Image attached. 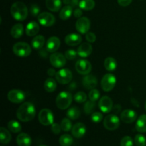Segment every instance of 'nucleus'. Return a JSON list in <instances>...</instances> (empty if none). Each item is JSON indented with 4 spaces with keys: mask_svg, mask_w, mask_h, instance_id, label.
<instances>
[{
    "mask_svg": "<svg viewBox=\"0 0 146 146\" xmlns=\"http://www.w3.org/2000/svg\"><path fill=\"white\" fill-rule=\"evenodd\" d=\"M36 115V108L34 104L24 102L19 107L17 111V117L21 122H29Z\"/></svg>",
    "mask_w": 146,
    "mask_h": 146,
    "instance_id": "1",
    "label": "nucleus"
},
{
    "mask_svg": "<svg viewBox=\"0 0 146 146\" xmlns=\"http://www.w3.org/2000/svg\"><path fill=\"white\" fill-rule=\"evenodd\" d=\"M11 16L17 21H24L28 16V9L25 4L21 1H16L10 9Z\"/></svg>",
    "mask_w": 146,
    "mask_h": 146,
    "instance_id": "2",
    "label": "nucleus"
},
{
    "mask_svg": "<svg viewBox=\"0 0 146 146\" xmlns=\"http://www.w3.org/2000/svg\"><path fill=\"white\" fill-rule=\"evenodd\" d=\"M73 101V96L68 91H62L59 93L56 98V106L61 110H66L71 106Z\"/></svg>",
    "mask_w": 146,
    "mask_h": 146,
    "instance_id": "3",
    "label": "nucleus"
},
{
    "mask_svg": "<svg viewBox=\"0 0 146 146\" xmlns=\"http://www.w3.org/2000/svg\"><path fill=\"white\" fill-rule=\"evenodd\" d=\"M13 52L19 57H27L31 54V48L26 42H17L13 46Z\"/></svg>",
    "mask_w": 146,
    "mask_h": 146,
    "instance_id": "4",
    "label": "nucleus"
},
{
    "mask_svg": "<svg viewBox=\"0 0 146 146\" xmlns=\"http://www.w3.org/2000/svg\"><path fill=\"white\" fill-rule=\"evenodd\" d=\"M116 84V77L112 74H106L103 76L101 81L102 89L106 92L112 91Z\"/></svg>",
    "mask_w": 146,
    "mask_h": 146,
    "instance_id": "5",
    "label": "nucleus"
},
{
    "mask_svg": "<svg viewBox=\"0 0 146 146\" xmlns=\"http://www.w3.org/2000/svg\"><path fill=\"white\" fill-rule=\"evenodd\" d=\"M54 113L51 110L48 108H44L38 113V121L43 125L48 126L52 125L54 123Z\"/></svg>",
    "mask_w": 146,
    "mask_h": 146,
    "instance_id": "6",
    "label": "nucleus"
},
{
    "mask_svg": "<svg viewBox=\"0 0 146 146\" xmlns=\"http://www.w3.org/2000/svg\"><path fill=\"white\" fill-rule=\"evenodd\" d=\"M104 125L108 131H115L120 126V119L115 114H109L104 120Z\"/></svg>",
    "mask_w": 146,
    "mask_h": 146,
    "instance_id": "7",
    "label": "nucleus"
},
{
    "mask_svg": "<svg viewBox=\"0 0 146 146\" xmlns=\"http://www.w3.org/2000/svg\"><path fill=\"white\" fill-rule=\"evenodd\" d=\"M56 80L61 84H67L71 81L73 78V74L71 70L68 68H62L57 71L55 76Z\"/></svg>",
    "mask_w": 146,
    "mask_h": 146,
    "instance_id": "8",
    "label": "nucleus"
},
{
    "mask_svg": "<svg viewBox=\"0 0 146 146\" xmlns=\"http://www.w3.org/2000/svg\"><path fill=\"white\" fill-rule=\"evenodd\" d=\"M75 68L77 72L81 75H88L92 69V65L86 59H80L76 61Z\"/></svg>",
    "mask_w": 146,
    "mask_h": 146,
    "instance_id": "9",
    "label": "nucleus"
},
{
    "mask_svg": "<svg viewBox=\"0 0 146 146\" xmlns=\"http://www.w3.org/2000/svg\"><path fill=\"white\" fill-rule=\"evenodd\" d=\"M49 61L51 65L55 68H61L66 64V58L65 55L58 52L52 53L49 57Z\"/></svg>",
    "mask_w": 146,
    "mask_h": 146,
    "instance_id": "10",
    "label": "nucleus"
},
{
    "mask_svg": "<svg viewBox=\"0 0 146 146\" xmlns=\"http://www.w3.org/2000/svg\"><path fill=\"white\" fill-rule=\"evenodd\" d=\"M38 21L41 25L48 27L54 25L56 21V18L51 13L44 11L40 13L39 15L38 16Z\"/></svg>",
    "mask_w": 146,
    "mask_h": 146,
    "instance_id": "11",
    "label": "nucleus"
},
{
    "mask_svg": "<svg viewBox=\"0 0 146 146\" xmlns=\"http://www.w3.org/2000/svg\"><path fill=\"white\" fill-rule=\"evenodd\" d=\"M91 27V21L89 19L86 17H81L78 19L76 22V29L77 31L82 34H85L88 32Z\"/></svg>",
    "mask_w": 146,
    "mask_h": 146,
    "instance_id": "12",
    "label": "nucleus"
},
{
    "mask_svg": "<svg viewBox=\"0 0 146 146\" xmlns=\"http://www.w3.org/2000/svg\"><path fill=\"white\" fill-rule=\"evenodd\" d=\"M9 101L14 104H21L25 99V94L20 89H12L7 94Z\"/></svg>",
    "mask_w": 146,
    "mask_h": 146,
    "instance_id": "13",
    "label": "nucleus"
},
{
    "mask_svg": "<svg viewBox=\"0 0 146 146\" xmlns=\"http://www.w3.org/2000/svg\"><path fill=\"white\" fill-rule=\"evenodd\" d=\"M98 107L101 112L104 113H108L111 112L113 107V103L112 99L107 96L101 97L100 101H98Z\"/></svg>",
    "mask_w": 146,
    "mask_h": 146,
    "instance_id": "14",
    "label": "nucleus"
},
{
    "mask_svg": "<svg viewBox=\"0 0 146 146\" xmlns=\"http://www.w3.org/2000/svg\"><path fill=\"white\" fill-rule=\"evenodd\" d=\"M61 46V41L56 36H51L46 43V48L49 53H55Z\"/></svg>",
    "mask_w": 146,
    "mask_h": 146,
    "instance_id": "15",
    "label": "nucleus"
},
{
    "mask_svg": "<svg viewBox=\"0 0 146 146\" xmlns=\"http://www.w3.org/2000/svg\"><path fill=\"white\" fill-rule=\"evenodd\" d=\"M121 119L125 123H132L137 119V113L133 110L126 109L121 113Z\"/></svg>",
    "mask_w": 146,
    "mask_h": 146,
    "instance_id": "16",
    "label": "nucleus"
},
{
    "mask_svg": "<svg viewBox=\"0 0 146 146\" xmlns=\"http://www.w3.org/2000/svg\"><path fill=\"white\" fill-rule=\"evenodd\" d=\"M86 133V127L82 123H77L71 129L72 135L76 138H81L84 136Z\"/></svg>",
    "mask_w": 146,
    "mask_h": 146,
    "instance_id": "17",
    "label": "nucleus"
},
{
    "mask_svg": "<svg viewBox=\"0 0 146 146\" xmlns=\"http://www.w3.org/2000/svg\"><path fill=\"white\" fill-rule=\"evenodd\" d=\"M82 41L81 35L76 33H71L65 37V43L70 46H76L79 45Z\"/></svg>",
    "mask_w": 146,
    "mask_h": 146,
    "instance_id": "18",
    "label": "nucleus"
},
{
    "mask_svg": "<svg viewBox=\"0 0 146 146\" xmlns=\"http://www.w3.org/2000/svg\"><path fill=\"white\" fill-rule=\"evenodd\" d=\"M82 84L84 88L88 90H91L95 88L98 84V81L95 76L88 74V75H85V76L83 78Z\"/></svg>",
    "mask_w": 146,
    "mask_h": 146,
    "instance_id": "19",
    "label": "nucleus"
},
{
    "mask_svg": "<svg viewBox=\"0 0 146 146\" xmlns=\"http://www.w3.org/2000/svg\"><path fill=\"white\" fill-rule=\"evenodd\" d=\"M93 47L90 43H84L78 46L77 49L78 55L81 58H86L88 57L92 53Z\"/></svg>",
    "mask_w": 146,
    "mask_h": 146,
    "instance_id": "20",
    "label": "nucleus"
},
{
    "mask_svg": "<svg viewBox=\"0 0 146 146\" xmlns=\"http://www.w3.org/2000/svg\"><path fill=\"white\" fill-rule=\"evenodd\" d=\"M39 24L34 21L28 23L26 27V34L29 36H34L39 32Z\"/></svg>",
    "mask_w": 146,
    "mask_h": 146,
    "instance_id": "21",
    "label": "nucleus"
},
{
    "mask_svg": "<svg viewBox=\"0 0 146 146\" xmlns=\"http://www.w3.org/2000/svg\"><path fill=\"white\" fill-rule=\"evenodd\" d=\"M16 142L18 146H30L31 145L32 141L29 134L26 133H21L17 135Z\"/></svg>",
    "mask_w": 146,
    "mask_h": 146,
    "instance_id": "22",
    "label": "nucleus"
},
{
    "mask_svg": "<svg viewBox=\"0 0 146 146\" xmlns=\"http://www.w3.org/2000/svg\"><path fill=\"white\" fill-rule=\"evenodd\" d=\"M11 36L14 38H21L24 34V26L22 24L17 23L14 24L11 29L10 31Z\"/></svg>",
    "mask_w": 146,
    "mask_h": 146,
    "instance_id": "23",
    "label": "nucleus"
},
{
    "mask_svg": "<svg viewBox=\"0 0 146 146\" xmlns=\"http://www.w3.org/2000/svg\"><path fill=\"white\" fill-rule=\"evenodd\" d=\"M46 40L44 36L37 35L31 41V46L36 50H40L44 47Z\"/></svg>",
    "mask_w": 146,
    "mask_h": 146,
    "instance_id": "24",
    "label": "nucleus"
},
{
    "mask_svg": "<svg viewBox=\"0 0 146 146\" xmlns=\"http://www.w3.org/2000/svg\"><path fill=\"white\" fill-rule=\"evenodd\" d=\"M61 0H46V6L48 10L56 12L61 8Z\"/></svg>",
    "mask_w": 146,
    "mask_h": 146,
    "instance_id": "25",
    "label": "nucleus"
},
{
    "mask_svg": "<svg viewBox=\"0 0 146 146\" xmlns=\"http://www.w3.org/2000/svg\"><path fill=\"white\" fill-rule=\"evenodd\" d=\"M11 140V135L9 131L4 127L0 128V142L1 144L7 145Z\"/></svg>",
    "mask_w": 146,
    "mask_h": 146,
    "instance_id": "26",
    "label": "nucleus"
},
{
    "mask_svg": "<svg viewBox=\"0 0 146 146\" xmlns=\"http://www.w3.org/2000/svg\"><path fill=\"white\" fill-rule=\"evenodd\" d=\"M74 11H73V7L71 5H66L61 9L59 13V17L62 20H67L71 17Z\"/></svg>",
    "mask_w": 146,
    "mask_h": 146,
    "instance_id": "27",
    "label": "nucleus"
},
{
    "mask_svg": "<svg viewBox=\"0 0 146 146\" xmlns=\"http://www.w3.org/2000/svg\"><path fill=\"white\" fill-rule=\"evenodd\" d=\"M135 129L139 133H146V115H141L137 120Z\"/></svg>",
    "mask_w": 146,
    "mask_h": 146,
    "instance_id": "28",
    "label": "nucleus"
},
{
    "mask_svg": "<svg viewBox=\"0 0 146 146\" xmlns=\"http://www.w3.org/2000/svg\"><path fill=\"white\" fill-rule=\"evenodd\" d=\"M104 65L107 71H113L116 69L118 64H117L116 60L114 58H113V57H107V58L104 60Z\"/></svg>",
    "mask_w": 146,
    "mask_h": 146,
    "instance_id": "29",
    "label": "nucleus"
},
{
    "mask_svg": "<svg viewBox=\"0 0 146 146\" xmlns=\"http://www.w3.org/2000/svg\"><path fill=\"white\" fill-rule=\"evenodd\" d=\"M57 88V84L56 80L52 78H48L44 82V89L47 92H54Z\"/></svg>",
    "mask_w": 146,
    "mask_h": 146,
    "instance_id": "30",
    "label": "nucleus"
},
{
    "mask_svg": "<svg viewBox=\"0 0 146 146\" xmlns=\"http://www.w3.org/2000/svg\"><path fill=\"white\" fill-rule=\"evenodd\" d=\"M66 115L69 119L76 120L81 115V111L77 106H72L68 108L66 113Z\"/></svg>",
    "mask_w": 146,
    "mask_h": 146,
    "instance_id": "31",
    "label": "nucleus"
},
{
    "mask_svg": "<svg viewBox=\"0 0 146 146\" xmlns=\"http://www.w3.org/2000/svg\"><path fill=\"white\" fill-rule=\"evenodd\" d=\"M78 7L82 10L91 11L95 7V1L94 0H81Z\"/></svg>",
    "mask_w": 146,
    "mask_h": 146,
    "instance_id": "32",
    "label": "nucleus"
},
{
    "mask_svg": "<svg viewBox=\"0 0 146 146\" xmlns=\"http://www.w3.org/2000/svg\"><path fill=\"white\" fill-rule=\"evenodd\" d=\"M74 143V138L69 134H64L59 138V144L61 146H71Z\"/></svg>",
    "mask_w": 146,
    "mask_h": 146,
    "instance_id": "33",
    "label": "nucleus"
},
{
    "mask_svg": "<svg viewBox=\"0 0 146 146\" xmlns=\"http://www.w3.org/2000/svg\"><path fill=\"white\" fill-rule=\"evenodd\" d=\"M7 127H8V129L9 130V131H11V133H14L21 132V128H22L21 124L17 122V121H14V120L10 121L7 124Z\"/></svg>",
    "mask_w": 146,
    "mask_h": 146,
    "instance_id": "34",
    "label": "nucleus"
},
{
    "mask_svg": "<svg viewBox=\"0 0 146 146\" xmlns=\"http://www.w3.org/2000/svg\"><path fill=\"white\" fill-rule=\"evenodd\" d=\"M60 125H61L62 131H65V132H68V131H71V130L72 129V123H71L69 118H64V119L61 121Z\"/></svg>",
    "mask_w": 146,
    "mask_h": 146,
    "instance_id": "35",
    "label": "nucleus"
},
{
    "mask_svg": "<svg viewBox=\"0 0 146 146\" xmlns=\"http://www.w3.org/2000/svg\"><path fill=\"white\" fill-rule=\"evenodd\" d=\"M95 106H96V104H95V102H94V101H90V100L88 101H86L85 104H84V110L85 113L87 114V115H88V114L94 112V109H95Z\"/></svg>",
    "mask_w": 146,
    "mask_h": 146,
    "instance_id": "36",
    "label": "nucleus"
},
{
    "mask_svg": "<svg viewBox=\"0 0 146 146\" xmlns=\"http://www.w3.org/2000/svg\"><path fill=\"white\" fill-rule=\"evenodd\" d=\"M74 100L76 102L79 103V104H82L86 101L87 100V96L86 93L83 92V91H78L76 94L74 95Z\"/></svg>",
    "mask_w": 146,
    "mask_h": 146,
    "instance_id": "37",
    "label": "nucleus"
},
{
    "mask_svg": "<svg viewBox=\"0 0 146 146\" xmlns=\"http://www.w3.org/2000/svg\"><path fill=\"white\" fill-rule=\"evenodd\" d=\"M134 143L136 146H146V138L142 134H137L134 138Z\"/></svg>",
    "mask_w": 146,
    "mask_h": 146,
    "instance_id": "38",
    "label": "nucleus"
},
{
    "mask_svg": "<svg viewBox=\"0 0 146 146\" xmlns=\"http://www.w3.org/2000/svg\"><path fill=\"white\" fill-rule=\"evenodd\" d=\"M100 95L101 94H100L99 91L96 89V88H94V89H91L90 91L89 94H88V98H89L90 101L95 102L100 98Z\"/></svg>",
    "mask_w": 146,
    "mask_h": 146,
    "instance_id": "39",
    "label": "nucleus"
},
{
    "mask_svg": "<svg viewBox=\"0 0 146 146\" xmlns=\"http://www.w3.org/2000/svg\"><path fill=\"white\" fill-rule=\"evenodd\" d=\"M64 55H65L66 59L72 61V60H74L76 58L77 55H78V53L74 49H68L66 51Z\"/></svg>",
    "mask_w": 146,
    "mask_h": 146,
    "instance_id": "40",
    "label": "nucleus"
},
{
    "mask_svg": "<svg viewBox=\"0 0 146 146\" xmlns=\"http://www.w3.org/2000/svg\"><path fill=\"white\" fill-rule=\"evenodd\" d=\"M91 120L95 123H100L103 120V114L100 112L92 113L91 116Z\"/></svg>",
    "mask_w": 146,
    "mask_h": 146,
    "instance_id": "41",
    "label": "nucleus"
},
{
    "mask_svg": "<svg viewBox=\"0 0 146 146\" xmlns=\"http://www.w3.org/2000/svg\"><path fill=\"white\" fill-rule=\"evenodd\" d=\"M121 146H133V141L128 135L123 137L121 141Z\"/></svg>",
    "mask_w": 146,
    "mask_h": 146,
    "instance_id": "42",
    "label": "nucleus"
},
{
    "mask_svg": "<svg viewBox=\"0 0 146 146\" xmlns=\"http://www.w3.org/2000/svg\"><path fill=\"white\" fill-rule=\"evenodd\" d=\"M40 10H41V9H40L39 6L37 5L36 4H31V7H30V13L33 17H37V16L39 15Z\"/></svg>",
    "mask_w": 146,
    "mask_h": 146,
    "instance_id": "43",
    "label": "nucleus"
},
{
    "mask_svg": "<svg viewBox=\"0 0 146 146\" xmlns=\"http://www.w3.org/2000/svg\"><path fill=\"white\" fill-rule=\"evenodd\" d=\"M86 39L88 43H94L96 40V36L94 32L88 31L86 34Z\"/></svg>",
    "mask_w": 146,
    "mask_h": 146,
    "instance_id": "44",
    "label": "nucleus"
},
{
    "mask_svg": "<svg viewBox=\"0 0 146 146\" xmlns=\"http://www.w3.org/2000/svg\"><path fill=\"white\" fill-rule=\"evenodd\" d=\"M51 131H52V132L55 134V135H58V134H59L60 133H61V130L62 129H61V125L54 123L51 125Z\"/></svg>",
    "mask_w": 146,
    "mask_h": 146,
    "instance_id": "45",
    "label": "nucleus"
},
{
    "mask_svg": "<svg viewBox=\"0 0 146 146\" xmlns=\"http://www.w3.org/2000/svg\"><path fill=\"white\" fill-rule=\"evenodd\" d=\"M73 14H74V17H76V18H81V16L83 15L82 9H81V8H76L74 11V13H73Z\"/></svg>",
    "mask_w": 146,
    "mask_h": 146,
    "instance_id": "46",
    "label": "nucleus"
},
{
    "mask_svg": "<svg viewBox=\"0 0 146 146\" xmlns=\"http://www.w3.org/2000/svg\"><path fill=\"white\" fill-rule=\"evenodd\" d=\"M133 0H118V3L121 7H127L130 5Z\"/></svg>",
    "mask_w": 146,
    "mask_h": 146,
    "instance_id": "47",
    "label": "nucleus"
},
{
    "mask_svg": "<svg viewBox=\"0 0 146 146\" xmlns=\"http://www.w3.org/2000/svg\"><path fill=\"white\" fill-rule=\"evenodd\" d=\"M47 74H48L49 76H56V71H55V69H54V68H48V71H47Z\"/></svg>",
    "mask_w": 146,
    "mask_h": 146,
    "instance_id": "48",
    "label": "nucleus"
},
{
    "mask_svg": "<svg viewBox=\"0 0 146 146\" xmlns=\"http://www.w3.org/2000/svg\"><path fill=\"white\" fill-rule=\"evenodd\" d=\"M48 53H49V52L47 51L46 48H45V49H43V48H41V49H40L39 55L41 56H43V57H46L47 56H48Z\"/></svg>",
    "mask_w": 146,
    "mask_h": 146,
    "instance_id": "49",
    "label": "nucleus"
},
{
    "mask_svg": "<svg viewBox=\"0 0 146 146\" xmlns=\"http://www.w3.org/2000/svg\"><path fill=\"white\" fill-rule=\"evenodd\" d=\"M71 7H76L79 4V1L78 0H71Z\"/></svg>",
    "mask_w": 146,
    "mask_h": 146,
    "instance_id": "50",
    "label": "nucleus"
},
{
    "mask_svg": "<svg viewBox=\"0 0 146 146\" xmlns=\"http://www.w3.org/2000/svg\"><path fill=\"white\" fill-rule=\"evenodd\" d=\"M63 2L66 5H70L71 4V0H63Z\"/></svg>",
    "mask_w": 146,
    "mask_h": 146,
    "instance_id": "51",
    "label": "nucleus"
},
{
    "mask_svg": "<svg viewBox=\"0 0 146 146\" xmlns=\"http://www.w3.org/2000/svg\"><path fill=\"white\" fill-rule=\"evenodd\" d=\"M145 110H146V101H145Z\"/></svg>",
    "mask_w": 146,
    "mask_h": 146,
    "instance_id": "52",
    "label": "nucleus"
},
{
    "mask_svg": "<svg viewBox=\"0 0 146 146\" xmlns=\"http://www.w3.org/2000/svg\"><path fill=\"white\" fill-rule=\"evenodd\" d=\"M39 146H47V145H39Z\"/></svg>",
    "mask_w": 146,
    "mask_h": 146,
    "instance_id": "53",
    "label": "nucleus"
}]
</instances>
